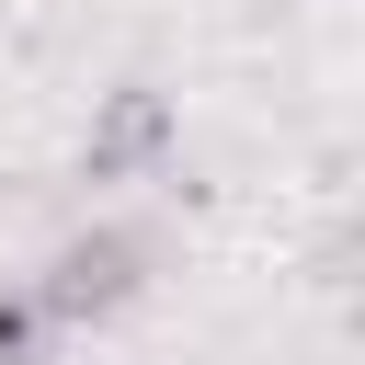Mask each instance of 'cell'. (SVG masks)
<instances>
[{
    "mask_svg": "<svg viewBox=\"0 0 365 365\" xmlns=\"http://www.w3.org/2000/svg\"><path fill=\"white\" fill-rule=\"evenodd\" d=\"M148 262H160V228H148V217H91V228H68V240L46 251V274H23V285L46 297L57 331H80V319H114V308L148 285Z\"/></svg>",
    "mask_w": 365,
    "mask_h": 365,
    "instance_id": "obj_1",
    "label": "cell"
},
{
    "mask_svg": "<svg viewBox=\"0 0 365 365\" xmlns=\"http://www.w3.org/2000/svg\"><path fill=\"white\" fill-rule=\"evenodd\" d=\"M148 160H171V103H160L148 80H125V91L91 114V137H80V171H91V182H125V171H148Z\"/></svg>",
    "mask_w": 365,
    "mask_h": 365,
    "instance_id": "obj_2",
    "label": "cell"
},
{
    "mask_svg": "<svg viewBox=\"0 0 365 365\" xmlns=\"http://www.w3.org/2000/svg\"><path fill=\"white\" fill-rule=\"evenodd\" d=\"M46 342H57L46 297L34 285H0V365H46Z\"/></svg>",
    "mask_w": 365,
    "mask_h": 365,
    "instance_id": "obj_3",
    "label": "cell"
}]
</instances>
